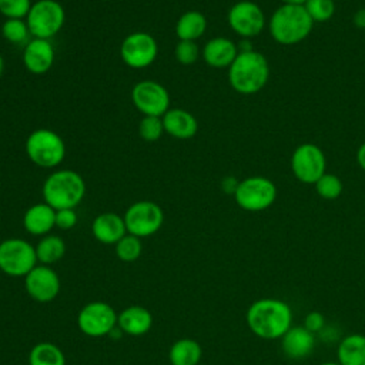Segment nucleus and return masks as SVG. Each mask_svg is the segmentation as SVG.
Masks as SVG:
<instances>
[{
  "mask_svg": "<svg viewBox=\"0 0 365 365\" xmlns=\"http://www.w3.org/2000/svg\"><path fill=\"white\" fill-rule=\"evenodd\" d=\"M247 325L259 338L277 339L291 328L292 312L287 302L275 298H262L252 302L245 315Z\"/></svg>",
  "mask_w": 365,
  "mask_h": 365,
  "instance_id": "nucleus-1",
  "label": "nucleus"
},
{
  "mask_svg": "<svg viewBox=\"0 0 365 365\" xmlns=\"http://www.w3.org/2000/svg\"><path fill=\"white\" fill-rule=\"evenodd\" d=\"M269 78V64L257 50L240 51L228 67V83L240 94H255L265 87Z\"/></svg>",
  "mask_w": 365,
  "mask_h": 365,
  "instance_id": "nucleus-2",
  "label": "nucleus"
},
{
  "mask_svg": "<svg viewBox=\"0 0 365 365\" xmlns=\"http://www.w3.org/2000/svg\"><path fill=\"white\" fill-rule=\"evenodd\" d=\"M314 21L304 6L282 4L268 20L271 37L282 46H294L304 41L312 31Z\"/></svg>",
  "mask_w": 365,
  "mask_h": 365,
  "instance_id": "nucleus-3",
  "label": "nucleus"
},
{
  "mask_svg": "<svg viewBox=\"0 0 365 365\" xmlns=\"http://www.w3.org/2000/svg\"><path fill=\"white\" fill-rule=\"evenodd\" d=\"M44 202L57 210L76 208L86 195V181L74 170H56L43 182Z\"/></svg>",
  "mask_w": 365,
  "mask_h": 365,
  "instance_id": "nucleus-4",
  "label": "nucleus"
},
{
  "mask_svg": "<svg viewBox=\"0 0 365 365\" xmlns=\"http://www.w3.org/2000/svg\"><path fill=\"white\" fill-rule=\"evenodd\" d=\"M29 160L40 168H54L66 157L64 140L50 128H37L31 131L24 144Z\"/></svg>",
  "mask_w": 365,
  "mask_h": 365,
  "instance_id": "nucleus-5",
  "label": "nucleus"
},
{
  "mask_svg": "<svg viewBox=\"0 0 365 365\" xmlns=\"http://www.w3.org/2000/svg\"><path fill=\"white\" fill-rule=\"evenodd\" d=\"M31 38H53L64 26L66 11L57 0H37L26 17Z\"/></svg>",
  "mask_w": 365,
  "mask_h": 365,
  "instance_id": "nucleus-6",
  "label": "nucleus"
},
{
  "mask_svg": "<svg viewBox=\"0 0 365 365\" xmlns=\"http://www.w3.org/2000/svg\"><path fill=\"white\" fill-rule=\"evenodd\" d=\"M277 198L275 184L262 175H252L241 180L234 192L237 205L245 211L257 212L267 210Z\"/></svg>",
  "mask_w": 365,
  "mask_h": 365,
  "instance_id": "nucleus-7",
  "label": "nucleus"
},
{
  "mask_svg": "<svg viewBox=\"0 0 365 365\" xmlns=\"http://www.w3.org/2000/svg\"><path fill=\"white\" fill-rule=\"evenodd\" d=\"M37 262L36 248L21 238L0 242V269L10 277H26Z\"/></svg>",
  "mask_w": 365,
  "mask_h": 365,
  "instance_id": "nucleus-8",
  "label": "nucleus"
},
{
  "mask_svg": "<svg viewBox=\"0 0 365 365\" xmlns=\"http://www.w3.org/2000/svg\"><path fill=\"white\" fill-rule=\"evenodd\" d=\"M123 218L128 234L144 238L155 234L161 228L164 222V212L154 201L141 200L131 204Z\"/></svg>",
  "mask_w": 365,
  "mask_h": 365,
  "instance_id": "nucleus-9",
  "label": "nucleus"
},
{
  "mask_svg": "<svg viewBox=\"0 0 365 365\" xmlns=\"http://www.w3.org/2000/svg\"><path fill=\"white\" fill-rule=\"evenodd\" d=\"M158 56L157 40L145 31H133L124 37L120 46L123 63L131 68L141 70L150 67Z\"/></svg>",
  "mask_w": 365,
  "mask_h": 365,
  "instance_id": "nucleus-10",
  "label": "nucleus"
},
{
  "mask_svg": "<svg viewBox=\"0 0 365 365\" xmlns=\"http://www.w3.org/2000/svg\"><path fill=\"white\" fill-rule=\"evenodd\" d=\"M325 154L314 143L299 144L291 155L292 174L304 184H315L325 174Z\"/></svg>",
  "mask_w": 365,
  "mask_h": 365,
  "instance_id": "nucleus-11",
  "label": "nucleus"
},
{
  "mask_svg": "<svg viewBox=\"0 0 365 365\" xmlns=\"http://www.w3.org/2000/svg\"><path fill=\"white\" fill-rule=\"evenodd\" d=\"M131 101L143 115L163 117L170 110L167 88L154 80H141L131 88Z\"/></svg>",
  "mask_w": 365,
  "mask_h": 365,
  "instance_id": "nucleus-12",
  "label": "nucleus"
},
{
  "mask_svg": "<svg viewBox=\"0 0 365 365\" xmlns=\"http://www.w3.org/2000/svg\"><path fill=\"white\" fill-rule=\"evenodd\" d=\"M117 314L111 305L94 301L84 305L77 317V325L83 334L93 338L110 335L117 325Z\"/></svg>",
  "mask_w": 365,
  "mask_h": 365,
  "instance_id": "nucleus-13",
  "label": "nucleus"
},
{
  "mask_svg": "<svg viewBox=\"0 0 365 365\" xmlns=\"http://www.w3.org/2000/svg\"><path fill=\"white\" fill-rule=\"evenodd\" d=\"M227 20L232 31L242 38L258 36L265 26V14L262 9L251 0L237 1L230 9Z\"/></svg>",
  "mask_w": 365,
  "mask_h": 365,
  "instance_id": "nucleus-14",
  "label": "nucleus"
},
{
  "mask_svg": "<svg viewBox=\"0 0 365 365\" xmlns=\"http://www.w3.org/2000/svg\"><path fill=\"white\" fill-rule=\"evenodd\" d=\"M27 294L37 302H50L60 292V278L50 265H36L26 277Z\"/></svg>",
  "mask_w": 365,
  "mask_h": 365,
  "instance_id": "nucleus-15",
  "label": "nucleus"
},
{
  "mask_svg": "<svg viewBox=\"0 0 365 365\" xmlns=\"http://www.w3.org/2000/svg\"><path fill=\"white\" fill-rule=\"evenodd\" d=\"M54 47L50 40L31 38L23 48V64L31 74L47 73L54 63Z\"/></svg>",
  "mask_w": 365,
  "mask_h": 365,
  "instance_id": "nucleus-16",
  "label": "nucleus"
},
{
  "mask_svg": "<svg viewBox=\"0 0 365 365\" xmlns=\"http://www.w3.org/2000/svg\"><path fill=\"white\" fill-rule=\"evenodd\" d=\"M238 53V46L232 40L227 37H214L204 44L201 57L210 67L228 68Z\"/></svg>",
  "mask_w": 365,
  "mask_h": 365,
  "instance_id": "nucleus-17",
  "label": "nucleus"
},
{
  "mask_svg": "<svg viewBox=\"0 0 365 365\" xmlns=\"http://www.w3.org/2000/svg\"><path fill=\"white\" fill-rule=\"evenodd\" d=\"M91 232L98 242L115 245L127 234V228L121 215L115 212H103L93 220Z\"/></svg>",
  "mask_w": 365,
  "mask_h": 365,
  "instance_id": "nucleus-18",
  "label": "nucleus"
},
{
  "mask_svg": "<svg viewBox=\"0 0 365 365\" xmlns=\"http://www.w3.org/2000/svg\"><path fill=\"white\" fill-rule=\"evenodd\" d=\"M164 131L178 140H188L198 131L197 118L184 108H170L163 117Z\"/></svg>",
  "mask_w": 365,
  "mask_h": 365,
  "instance_id": "nucleus-19",
  "label": "nucleus"
},
{
  "mask_svg": "<svg viewBox=\"0 0 365 365\" xmlns=\"http://www.w3.org/2000/svg\"><path fill=\"white\" fill-rule=\"evenodd\" d=\"M23 227L31 235H47L56 227V210L47 202L33 204L23 215Z\"/></svg>",
  "mask_w": 365,
  "mask_h": 365,
  "instance_id": "nucleus-20",
  "label": "nucleus"
},
{
  "mask_svg": "<svg viewBox=\"0 0 365 365\" xmlns=\"http://www.w3.org/2000/svg\"><path fill=\"white\" fill-rule=\"evenodd\" d=\"M314 334L305 327H291L281 338L284 354L292 359L308 356L314 349Z\"/></svg>",
  "mask_w": 365,
  "mask_h": 365,
  "instance_id": "nucleus-21",
  "label": "nucleus"
},
{
  "mask_svg": "<svg viewBox=\"0 0 365 365\" xmlns=\"http://www.w3.org/2000/svg\"><path fill=\"white\" fill-rule=\"evenodd\" d=\"M118 329L127 335L140 336L150 331L153 325L151 312L140 305L127 307L117 317Z\"/></svg>",
  "mask_w": 365,
  "mask_h": 365,
  "instance_id": "nucleus-22",
  "label": "nucleus"
},
{
  "mask_svg": "<svg viewBox=\"0 0 365 365\" xmlns=\"http://www.w3.org/2000/svg\"><path fill=\"white\" fill-rule=\"evenodd\" d=\"M207 30V19L198 10H188L182 13L175 23V34L180 40L195 41Z\"/></svg>",
  "mask_w": 365,
  "mask_h": 365,
  "instance_id": "nucleus-23",
  "label": "nucleus"
},
{
  "mask_svg": "<svg viewBox=\"0 0 365 365\" xmlns=\"http://www.w3.org/2000/svg\"><path fill=\"white\" fill-rule=\"evenodd\" d=\"M336 355L341 365H365V335L345 336L338 345Z\"/></svg>",
  "mask_w": 365,
  "mask_h": 365,
  "instance_id": "nucleus-24",
  "label": "nucleus"
},
{
  "mask_svg": "<svg viewBox=\"0 0 365 365\" xmlns=\"http://www.w3.org/2000/svg\"><path fill=\"white\" fill-rule=\"evenodd\" d=\"M168 356L171 365H198L202 356V349L197 341L182 338L171 345Z\"/></svg>",
  "mask_w": 365,
  "mask_h": 365,
  "instance_id": "nucleus-25",
  "label": "nucleus"
},
{
  "mask_svg": "<svg viewBox=\"0 0 365 365\" xmlns=\"http://www.w3.org/2000/svg\"><path fill=\"white\" fill-rule=\"evenodd\" d=\"M34 248L37 261L43 265H51L60 261L66 254V244L63 238L53 234L44 235Z\"/></svg>",
  "mask_w": 365,
  "mask_h": 365,
  "instance_id": "nucleus-26",
  "label": "nucleus"
},
{
  "mask_svg": "<svg viewBox=\"0 0 365 365\" xmlns=\"http://www.w3.org/2000/svg\"><path fill=\"white\" fill-rule=\"evenodd\" d=\"M29 365H66V356L57 345L38 342L29 354Z\"/></svg>",
  "mask_w": 365,
  "mask_h": 365,
  "instance_id": "nucleus-27",
  "label": "nucleus"
},
{
  "mask_svg": "<svg viewBox=\"0 0 365 365\" xmlns=\"http://www.w3.org/2000/svg\"><path fill=\"white\" fill-rule=\"evenodd\" d=\"M1 36L14 46H26L31 40L26 19H6L1 24Z\"/></svg>",
  "mask_w": 365,
  "mask_h": 365,
  "instance_id": "nucleus-28",
  "label": "nucleus"
},
{
  "mask_svg": "<svg viewBox=\"0 0 365 365\" xmlns=\"http://www.w3.org/2000/svg\"><path fill=\"white\" fill-rule=\"evenodd\" d=\"M141 238L128 232L115 244V255L124 262L135 261L141 255Z\"/></svg>",
  "mask_w": 365,
  "mask_h": 365,
  "instance_id": "nucleus-29",
  "label": "nucleus"
},
{
  "mask_svg": "<svg viewBox=\"0 0 365 365\" xmlns=\"http://www.w3.org/2000/svg\"><path fill=\"white\" fill-rule=\"evenodd\" d=\"M314 185L317 194L324 200H336L344 188L339 177L331 173H325Z\"/></svg>",
  "mask_w": 365,
  "mask_h": 365,
  "instance_id": "nucleus-30",
  "label": "nucleus"
},
{
  "mask_svg": "<svg viewBox=\"0 0 365 365\" xmlns=\"http://www.w3.org/2000/svg\"><path fill=\"white\" fill-rule=\"evenodd\" d=\"M304 7L314 23L328 21L335 13L334 0H307Z\"/></svg>",
  "mask_w": 365,
  "mask_h": 365,
  "instance_id": "nucleus-31",
  "label": "nucleus"
},
{
  "mask_svg": "<svg viewBox=\"0 0 365 365\" xmlns=\"http://www.w3.org/2000/svg\"><path fill=\"white\" fill-rule=\"evenodd\" d=\"M164 131V124L161 117L154 115H144L138 124V135L148 143L157 141Z\"/></svg>",
  "mask_w": 365,
  "mask_h": 365,
  "instance_id": "nucleus-32",
  "label": "nucleus"
},
{
  "mask_svg": "<svg viewBox=\"0 0 365 365\" xmlns=\"http://www.w3.org/2000/svg\"><path fill=\"white\" fill-rule=\"evenodd\" d=\"M174 56L180 64L191 66L200 58L201 50L195 41L180 40L174 48Z\"/></svg>",
  "mask_w": 365,
  "mask_h": 365,
  "instance_id": "nucleus-33",
  "label": "nucleus"
},
{
  "mask_svg": "<svg viewBox=\"0 0 365 365\" xmlns=\"http://www.w3.org/2000/svg\"><path fill=\"white\" fill-rule=\"evenodd\" d=\"M31 0H0V14L6 19H26Z\"/></svg>",
  "mask_w": 365,
  "mask_h": 365,
  "instance_id": "nucleus-34",
  "label": "nucleus"
},
{
  "mask_svg": "<svg viewBox=\"0 0 365 365\" xmlns=\"http://www.w3.org/2000/svg\"><path fill=\"white\" fill-rule=\"evenodd\" d=\"M77 224V214L74 208H64L56 211V227L60 230H70Z\"/></svg>",
  "mask_w": 365,
  "mask_h": 365,
  "instance_id": "nucleus-35",
  "label": "nucleus"
},
{
  "mask_svg": "<svg viewBox=\"0 0 365 365\" xmlns=\"http://www.w3.org/2000/svg\"><path fill=\"white\" fill-rule=\"evenodd\" d=\"M324 325H325V318L322 314H319L318 311H312L309 312L307 317H305V321H304V327L311 331L312 334L314 332H319L324 329Z\"/></svg>",
  "mask_w": 365,
  "mask_h": 365,
  "instance_id": "nucleus-36",
  "label": "nucleus"
},
{
  "mask_svg": "<svg viewBox=\"0 0 365 365\" xmlns=\"http://www.w3.org/2000/svg\"><path fill=\"white\" fill-rule=\"evenodd\" d=\"M352 23L356 29L365 30V9H359L355 11V14L352 16Z\"/></svg>",
  "mask_w": 365,
  "mask_h": 365,
  "instance_id": "nucleus-37",
  "label": "nucleus"
},
{
  "mask_svg": "<svg viewBox=\"0 0 365 365\" xmlns=\"http://www.w3.org/2000/svg\"><path fill=\"white\" fill-rule=\"evenodd\" d=\"M238 182H240V181H237V180L232 178V177H225V178L222 180V184H221V185H222V190H224L225 192H231V194L234 195Z\"/></svg>",
  "mask_w": 365,
  "mask_h": 365,
  "instance_id": "nucleus-38",
  "label": "nucleus"
},
{
  "mask_svg": "<svg viewBox=\"0 0 365 365\" xmlns=\"http://www.w3.org/2000/svg\"><path fill=\"white\" fill-rule=\"evenodd\" d=\"M356 161L359 167L365 171V143H362L356 151Z\"/></svg>",
  "mask_w": 365,
  "mask_h": 365,
  "instance_id": "nucleus-39",
  "label": "nucleus"
},
{
  "mask_svg": "<svg viewBox=\"0 0 365 365\" xmlns=\"http://www.w3.org/2000/svg\"><path fill=\"white\" fill-rule=\"evenodd\" d=\"M282 4H295V6H304L307 0H281Z\"/></svg>",
  "mask_w": 365,
  "mask_h": 365,
  "instance_id": "nucleus-40",
  "label": "nucleus"
},
{
  "mask_svg": "<svg viewBox=\"0 0 365 365\" xmlns=\"http://www.w3.org/2000/svg\"><path fill=\"white\" fill-rule=\"evenodd\" d=\"M3 71H4V60H3V56L0 54V77H1Z\"/></svg>",
  "mask_w": 365,
  "mask_h": 365,
  "instance_id": "nucleus-41",
  "label": "nucleus"
},
{
  "mask_svg": "<svg viewBox=\"0 0 365 365\" xmlns=\"http://www.w3.org/2000/svg\"><path fill=\"white\" fill-rule=\"evenodd\" d=\"M321 365H341V364H338V362H324Z\"/></svg>",
  "mask_w": 365,
  "mask_h": 365,
  "instance_id": "nucleus-42",
  "label": "nucleus"
}]
</instances>
